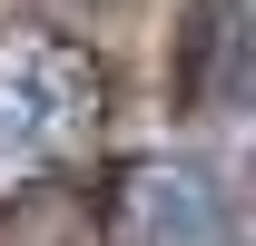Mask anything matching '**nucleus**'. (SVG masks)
I'll list each match as a JSON object with an SVG mask.
<instances>
[{"label":"nucleus","instance_id":"nucleus-1","mask_svg":"<svg viewBox=\"0 0 256 246\" xmlns=\"http://www.w3.org/2000/svg\"><path fill=\"white\" fill-rule=\"evenodd\" d=\"M98 60L50 20H0V158H60L98 118Z\"/></svg>","mask_w":256,"mask_h":246},{"label":"nucleus","instance_id":"nucleus-2","mask_svg":"<svg viewBox=\"0 0 256 246\" xmlns=\"http://www.w3.org/2000/svg\"><path fill=\"white\" fill-rule=\"evenodd\" d=\"M98 236L108 246H236V187L178 148L118 158L98 187Z\"/></svg>","mask_w":256,"mask_h":246},{"label":"nucleus","instance_id":"nucleus-3","mask_svg":"<svg viewBox=\"0 0 256 246\" xmlns=\"http://www.w3.org/2000/svg\"><path fill=\"white\" fill-rule=\"evenodd\" d=\"M236 30H246V10H236V0H188L178 98H226V79H236Z\"/></svg>","mask_w":256,"mask_h":246}]
</instances>
